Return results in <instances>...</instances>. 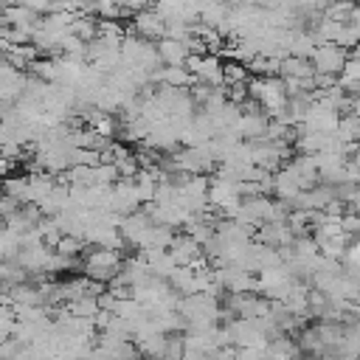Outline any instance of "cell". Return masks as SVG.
<instances>
[{
    "label": "cell",
    "instance_id": "cell-9",
    "mask_svg": "<svg viewBox=\"0 0 360 360\" xmlns=\"http://www.w3.org/2000/svg\"><path fill=\"white\" fill-rule=\"evenodd\" d=\"M349 163H354V166H360V141L352 146V155H349Z\"/></svg>",
    "mask_w": 360,
    "mask_h": 360
},
{
    "label": "cell",
    "instance_id": "cell-8",
    "mask_svg": "<svg viewBox=\"0 0 360 360\" xmlns=\"http://www.w3.org/2000/svg\"><path fill=\"white\" fill-rule=\"evenodd\" d=\"M250 73H248V65L236 62V59H228L222 62V87L225 84H248Z\"/></svg>",
    "mask_w": 360,
    "mask_h": 360
},
{
    "label": "cell",
    "instance_id": "cell-4",
    "mask_svg": "<svg viewBox=\"0 0 360 360\" xmlns=\"http://www.w3.org/2000/svg\"><path fill=\"white\" fill-rule=\"evenodd\" d=\"M155 51H158L160 65H172V68H186V59L191 56V51H188L186 42H177V39H169V37L158 39Z\"/></svg>",
    "mask_w": 360,
    "mask_h": 360
},
{
    "label": "cell",
    "instance_id": "cell-5",
    "mask_svg": "<svg viewBox=\"0 0 360 360\" xmlns=\"http://www.w3.org/2000/svg\"><path fill=\"white\" fill-rule=\"evenodd\" d=\"M152 79L160 87H174V90H186L188 84H194V76L186 68H172V65H160L158 70H152Z\"/></svg>",
    "mask_w": 360,
    "mask_h": 360
},
{
    "label": "cell",
    "instance_id": "cell-2",
    "mask_svg": "<svg viewBox=\"0 0 360 360\" xmlns=\"http://www.w3.org/2000/svg\"><path fill=\"white\" fill-rule=\"evenodd\" d=\"M349 59V51H343L335 42H321L315 45V51L309 53V62L315 68V73H329V76H340L343 65Z\"/></svg>",
    "mask_w": 360,
    "mask_h": 360
},
{
    "label": "cell",
    "instance_id": "cell-6",
    "mask_svg": "<svg viewBox=\"0 0 360 360\" xmlns=\"http://www.w3.org/2000/svg\"><path fill=\"white\" fill-rule=\"evenodd\" d=\"M312 73H315V68H312V62L304 59V56H287V59H281V73H278L281 79H301V82H309Z\"/></svg>",
    "mask_w": 360,
    "mask_h": 360
},
{
    "label": "cell",
    "instance_id": "cell-1",
    "mask_svg": "<svg viewBox=\"0 0 360 360\" xmlns=\"http://www.w3.org/2000/svg\"><path fill=\"white\" fill-rule=\"evenodd\" d=\"M121 262L124 256L118 250H110V248H90L87 256H84V276L96 284H110L115 281L118 270H121Z\"/></svg>",
    "mask_w": 360,
    "mask_h": 360
},
{
    "label": "cell",
    "instance_id": "cell-7",
    "mask_svg": "<svg viewBox=\"0 0 360 360\" xmlns=\"http://www.w3.org/2000/svg\"><path fill=\"white\" fill-rule=\"evenodd\" d=\"M22 250V236L17 231H11L8 225H0V262L17 259Z\"/></svg>",
    "mask_w": 360,
    "mask_h": 360
},
{
    "label": "cell",
    "instance_id": "cell-3",
    "mask_svg": "<svg viewBox=\"0 0 360 360\" xmlns=\"http://www.w3.org/2000/svg\"><path fill=\"white\" fill-rule=\"evenodd\" d=\"M132 34L135 37H141V39H146V42H158V39H163V34H166V20L155 11V8H146V11H138L135 17H132Z\"/></svg>",
    "mask_w": 360,
    "mask_h": 360
}]
</instances>
